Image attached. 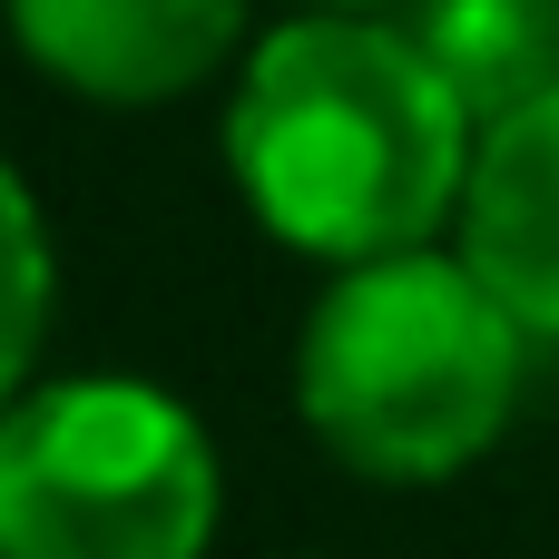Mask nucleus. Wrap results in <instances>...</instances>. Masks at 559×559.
Returning <instances> with one entry per match:
<instances>
[{"label": "nucleus", "mask_w": 559, "mask_h": 559, "mask_svg": "<svg viewBox=\"0 0 559 559\" xmlns=\"http://www.w3.org/2000/svg\"><path fill=\"white\" fill-rule=\"evenodd\" d=\"M521 364L511 305L462 255L413 246L324 285L295 344V413L364 481H452L511 432Z\"/></svg>", "instance_id": "obj_2"}, {"label": "nucleus", "mask_w": 559, "mask_h": 559, "mask_svg": "<svg viewBox=\"0 0 559 559\" xmlns=\"http://www.w3.org/2000/svg\"><path fill=\"white\" fill-rule=\"evenodd\" d=\"M403 29L452 79L472 128H501L511 108L559 88V0H413Z\"/></svg>", "instance_id": "obj_6"}, {"label": "nucleus", "mask_w": 559, "mask_h": 559, "mask_svg": "<svg viewBox=\"0 0 559 559\" xmlns=\"http://www.w3.org/2000/svg\"><path fill=\"white\" fill-rule=\"evenodd\" d=\"M216 511L206 423L138 373L29 383L0 413V559H206Z\"/></svg>", "instance_id": "obj_3"}, {"label": "nucleus", "mask_w": 559, "mask_h": 559, "mask_svg": "<svg viewBox=\"0 0 559 559\" xmlns=\"http://www.w3.org/2000/svg\"><path fill=\"white\" fill-rule=\"evenodd\" d=\"M49 285H59V265H49L39 197L0 157V413L29 393V364H39V334H49Z\"/></svg>", "instance_id": "obj_7"}, {"label": "nucleus", "mask_w": 559, "mask_h": 559, "mask_svg": "<svg viewBox=\"0 0 559 559\" xmlns=\"http://www.w3.org/2000/svg\"><path fill=\"white\" fill-rule=\"evenodd\" d=\"M10 39L69 98L157 108L246 49V0H10Z\"/></svg>", "instance_id": "obj_4"}, {"label": "nucleus", "mask_w": 559, "mask_h": 559, "mask_svg": "<svg viewBox=\"0 0 559 559\" xmlns=\"http://www.w3.org/2000/svg\"><path fill=\"white\" fill-rule=\"evenodd\" d=\"M472 147V108L393 10H285L226 108V167L255 226L334 275L432 246L462 216Z\"/></svg>", "instance_id": "obj_1"}, {"label": "nucleus", "mask_w": 559, "mask_h": 559, "mask_svg": "<svg viewBox=\"0 0 559 559\" xmlns=\"http://www.w3.org/2000/svg\"><path fill=\"white\" fill-rule=\"evenodd\" d=\"M285 10H393V0H285Z\"/></svg>", "instance_id": "obj_8"}, {"label": "nucleus", "mask_w": 559, "mask_h": 559, "mask_svg": "<svg viewBox=\"0 0 559 559\" xmlns=\"http://www.w3.org/2000/svg\"><path fill=\"white\" fill-rule=\"evenodd\" d=\"M452 236V255L511 305V324L531 344H559V88L481 128Z\"/></svg>", "instance_id": "obj_5"}]
</instances>
